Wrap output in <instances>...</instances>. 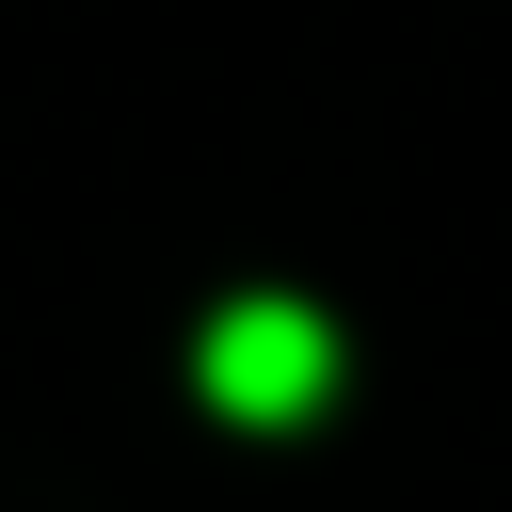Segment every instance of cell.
Here are the masks:
<instances>
[{
    "label": "cell",
    "instance_id": "1",
    "mask_svg": "<svg viewBox=\"0 0 512 512\" xmlns=\"http://www.w3.org/2000/svg\"><path fill=\"white\" fill-rule=\"evenodd\" d=\"M192 384L272 432V416H320L336 400V336H320V304H224L208 352H192Z\"/></svg>",
    "mask_w": 512,
    "mask_h": 512
}]
</instances>
